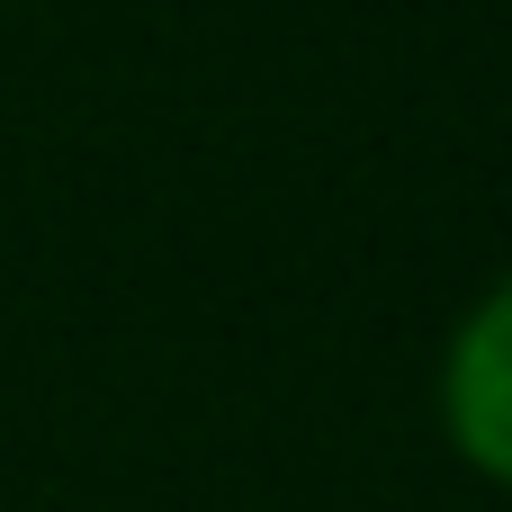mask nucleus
<instances>
[{"label":"nucleus","instance_id":"nucleus-1","mask_svg":"<svg viewBox=\"0 0 512 512\" xmlns=\"http://www.w3.org/2000/svg\"><path fill=\"white\" fill-rule=\"evenodd\" d=\"M450 423L486 468L512 477V288H495L450 342Z\"/></svg>","mask_w":512,"mask_h":512}]
</instances>
